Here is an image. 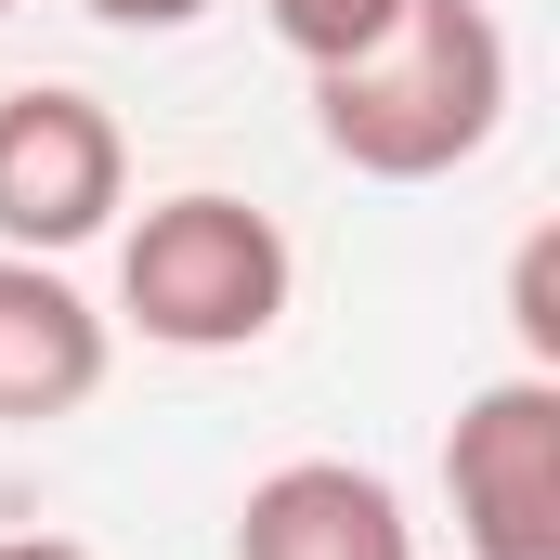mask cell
Returning <instances> with one entry per match:
<instances>
[{
	"instance_id": "cell-7",
	"label": "cell",
	"mask_w": 560,
	"mask_h": 560,
	"mask_svg": "<svg viewBox=\"0 0 560 560\" xmlns=\"http://www.w3.org/2000/svg\"><path fill=\"white\" fill-rule=\"evenodd\" d=\"M509 326H522V365L560 378V235H548V222H535L522 261H509Z\"/></svg>"
},
{
	"instance_id": "cell-8",
	"label": "cell",
	"mask_w": 560,
	"mask_h": 560,
	"mask_svg": "<svg viewBox=\"0 0 560 560\" xmlns=\"http://www.w3.org/2000/svg\"><path fill=\"white\" fill-rule=\"evenodd\" d=\"M261 13H275V39L300 52V66H339V52H352V39H378L405 0H261Z\"/></svg>"
},
{
	"instance_id": "cell-9",
	"label": "cell",
	"mask_w": 560,
	"mask_h": 560,
	"mask_svg": "<svg viewBox=\"0 0 560 560\" xmlns=\"http://www.w3.org/2000/svg\"><path fill=\"white\" fill-rule=\"evenodd\" d=\"M79 13H105V26H143V39H170V26H196L209 0H79Z\"/></svg>"
},
{
	"instance_id": "cell-10",
	"label": "cell",
	"mask_w": 560,
	"mask_h": 560,
	"mask_svg": "<svg viewBox=\"0 0 560 560\" xmlns=\"http://www.w3.org/2000/svg\"><path fill=\"white\" fill-rule=\"evenodd\" d=\"M0 560H92V548H66V535H0Z\"/></svg>"
},
{
	"instance_id": "cell-4",
	"label": "cell",
	"mask_w": 560,
	"mask_h": 560,
	"mask_svg": "<svg viewBox=\"0 0 560 560\" xmlns=\"http://www.w3.org/2000/svg\"><path fill=\"white\" fill-rule=\"evenodd\" d=\"M443 495L469 560H560V378H495L443 430Z\"/></svg>"
},
{
	"instance_id": "cell-6",
	"label": "cell",
	"mask_w": 560,
	"mask_h": 560,
	"mask_svg": "<svg viewBox=\"0 0 560 560\" xmlns=\"http://www.w3.org/2000/svg\"><path fill=\"white\" fill-rule=\"evenodd\" d=\"M105 392V313L52 261L0 248V418H79Z\"/></svg>"
},
{
	"instance_id": "cell-1",
	"label": "cell",
	"mask_w": 560,
	"mask_h": 560,
	"mask_svg": "<svg viewBox=\"0 0 560 560\" xmlns=\"http://www.w3.org/2000/svg\"><path fill=\"white\" fill-rule=\"evenodd\" d=\"M509 118V26L482 0H405L378 39L313 66V131L365 183H443Z\"/></svg>"
},
{
	"instance_id": "cell-5",
	"label": "cell",
	"mask_w": 560,
	"mask_h": 560,
	"mask_svg": "<svg viewBox=\"0 0 560 560\" xmlns=\"http://www.w3.org/2000/svg\"><path fill=\"white\" fill-rule=\"evenodd\" d=\"M235 560H418V522L352 456H287L235 509Z\"/></svg>"
},
{
	"instance_id": "cell-2",
	"label": "cell",
	"mask_w": 560,
	"mask_h": 560,
	"mask_svg": "<svg viewBox=\"0 0 560 560\" xmlns=\"http://www.w3.org/2000/svg\"><path fill=\"white\" fill-rule=\"evenodd\" d=\"M287 287H300V261H287L275 209H248L222 183L156 196L131 235H118V313H131L156 352H248V339H275Z\"/></svg>"
},
{
	"instance_id": "cell-3",
	"label": "cell",
	"mask_w": 560,
	"mask_h": 560,
	"mask_svg": "<svg viewBox=\"0 0 560 560\" xmlns=\"http://www.w3.org/2000/svg\"><path fill=\"white\" fill-rule=\"evenodd\" d=\"M118 196H131V143L92 92H66V79L0 92V248L66 261L118 222Z\"/></svg>"
},
{
	"instance_id": "cell-11",
	"label": "cell",
	"mask_w": 560,
	"mask_h": 560,
	"mask_svg": "<svg viewBox=\"0 0 560 560\" xmlns=\"http://www.w3.org/2000/svg\"><path fill=\"white\" fill-rule=\"evenodd\" d=\"M0 13H13V0H0Z\"/></svg>"
}]
</instances>
